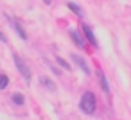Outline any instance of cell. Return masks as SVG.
Returning <instances> with one entry per match:
<instances>
[{
  "instance_id": "cell-1",
  "label": "cell",
  "mask_w": 131,
  "mask_h": 120,
  "mask_svg": "<svg viewBox=\"0 0 131 120\" xmlns=\"http://www.w3.org/2000/svg\"><path fill=\"white\" fill-rule=\"evenodd\" d=\"M95 106H97L95 95L90 93V91H86V93L81 97V100H79V107H81V111L86 113V115H93V113H95Z\"/></svg>"
},
{
  "instance_id": "cell-2",
  "label": "cell",
  "mask_w": 131,
  "mask_h": 120,
  "mask_svg": "<svg viewBox=\"0 0 131 120\" xmlns=\"http://www.w3.org/2000/svg\"><path fill=\"white\" fill-rule=\"evenodd\" d=\"M13 61H15V66L18 68V72L22 74V77L25 79V82L29 84V82H31V77H32V75H31V70H29V66L25 65V61H24V59H22V57H20L18 54H13Z\"/></svg>"
},
{
  "instance_id": "cell-3",
  "label": "cell",
  "mask_w": 131,
  "mask_h": 120,
  "mask_svg": "<svg viewBox=\"0 0 131 120\" xmlns=\"http://www.w3.org/2000/svg\"><path fill=\"white\" fill-rule=\"evenodd\" d=\"M81 29H83V32H84V38L93 45V47H97V40H95V36H93V32H92V29H90V25H86V23H83L81 25Z\"/></svg>"
},
{
  "instance_id": "cell-4",
  "label": "cell",
  "mask_w": 131,
  "mask_h": 120,
  "mask_svg": "<svg viewBox=\"0 0 131 120\" xmlns=\"http://www.w3.org/2000/svg\"><path fill=\"white\" fill-rule=\"evenodd\" d=\"M72 61H74V63H75V65H77V66H79V68L84 72V74H90V68H88L86 61H84L81 56H77V54H72Z\"/></svg>"
},
{
  "instance_id": "cell-5",
  "label": "cell",
  "mask_w": 131,
  "mask_h": 120,
  "mask_svg": "<svg viewBox=\"0 0 131 120\" xmlns=\"http://www.w3.org/2000/svg\"><path fill=\"white\" fill-rule=\"evenodd\" d=\"M97 75H99V81H101V86H102L104 93H106V95H110V84H108V81H106L104 72H102V70H99V72H97Z\"/></svg>"
},
{
  "instance_id": "cell-6",
  "label": "cell",
  "mask_w": 131,
  "mask_h": 120,
  "mask_svg": "<svg viewBox=\"0 0 131 120\" xmlns=\"http://www.w3.org/2000/svg\"><path fill=\"white\" fill-rule=\"evenodd\" d=\"M70 36H72L74 43H75V45H77L79 49H86V43H84V41L81 40V36H79V34H77L75 31H72V29H70Z\"/></svg>"
},
{
  "instance_id": "cell-7",
  "label": "cell",
  "mask_w": 131,
  "mask_h": 120,
  "mask_svg": "<svg viewBox=\"0 0 131 120\" xmlns=\"http://www.w3.org/2000/svg\"><path fill=\"white\" fill-rule=\"evenodd\" d=\"M11 23H13V29H15L18 34H20V38H22V40H27V34H25V31L22 29V25H20L16 20H11Z\"/></svg>"
},
{
  "instance_id": "cell-8",
  "label": "cell",
  "mask_w": 131,
  "mask_h": 120,
  "mask_svg": "<svg viewBox=\"0 0 131 120\" xmlns=\"http://www.w3.org/2000/svg\"><path fill=\"white\" fill-rule=\"evenodd\" d=\"M11 100H13L16 106H24V104H25V99H24L22 93H13V95H11Z\"/></svg>"
},
{
  "instance_id": "cell-9",
  "label": "cell",
  "mask_w": 131,
  "mask_h": 120,
  "mask_svg": "<svg viewBox=\"0 0 131 120\" xmlns=\"http://www.w3.org/2000/svg\"><path fill=\"white\" fill-rule=\"evenodd\" d=\"M67 6H68V9H70V11H74V15H77L79 18H83V11H81V7H79L77 4H74V2H68Z\"/></svg>"
},
{
  "instance_id": "cell-10",
  "label": "cell",
  "mask_w": 131,
  "mask_h": 120,
  "mask_svg": "<svg viewBox=\"0 0 131 120\" xmlns=\"http://www.w3.org/2000/svg\"><path fill=\"white\" fill-rule=\"evenodd\" d=\"M9 84V77L6 74H0V90H6Z\"/></svg>"
},
{
  "instance_id": "cell-11",
  "label": "cell",
  "mask_w": 131,
  "mask_h": 120,
  "mask_svg": "<svg viewBox=\"0 0 131 120\" xmlns=\"http://www.w3.org/2000/svg\"><path fill=\"white\" fill-rule=\"evenodd\" d=\"M40 82H41V84H45V86H47L49 90H54V88H56V86L52 84V81H50L49 77H41V79H40Z\"/></svg>"
},
{
  "instance_id": "cell-12",
  "label": "cell",
  "mask_w": 131,
  "mask_h": 120,
  "mask_svg": "<svg viewBox=\"0 0 131 120\" xmlns=\"http://www.w3.org/2000/svg\"><path fill=\"white\" fill-rule=\"evenodd\" d=\"M58 65H59V66H63L65 70H70V65H68V63H67L63 57H58Z\"/></svg>"
},
{
  "instance_id": "cell-13",
  "label": "cell",
  "mask_w": 131,
  "mask_h": 120,
  "mask_svg": "<svg viewBox=\"0 0 131 120\" xmlns=\"http://www.w3.org/2000/svg\"><path fill=\"white\" fill-rule=\"evenodd\" d=\"M0 41H4V43H7V40H6V34L0 31Z\"/></svg>"
},
{
  "instance_id": "cell-14",
  "label": "cell",
  "mask_w": 131,
  "mask_h": 120,
  "mask_svg": "<svg viewBox=\"0 0 131 120\" xmlns=\"http://www.w3.org/2000/svg\"><path fill=\"white\" fill-rule=\"evenodd\" d=\"M45 2H47V4H50V0H45Z\"/></svg>"
}]
</instances>
